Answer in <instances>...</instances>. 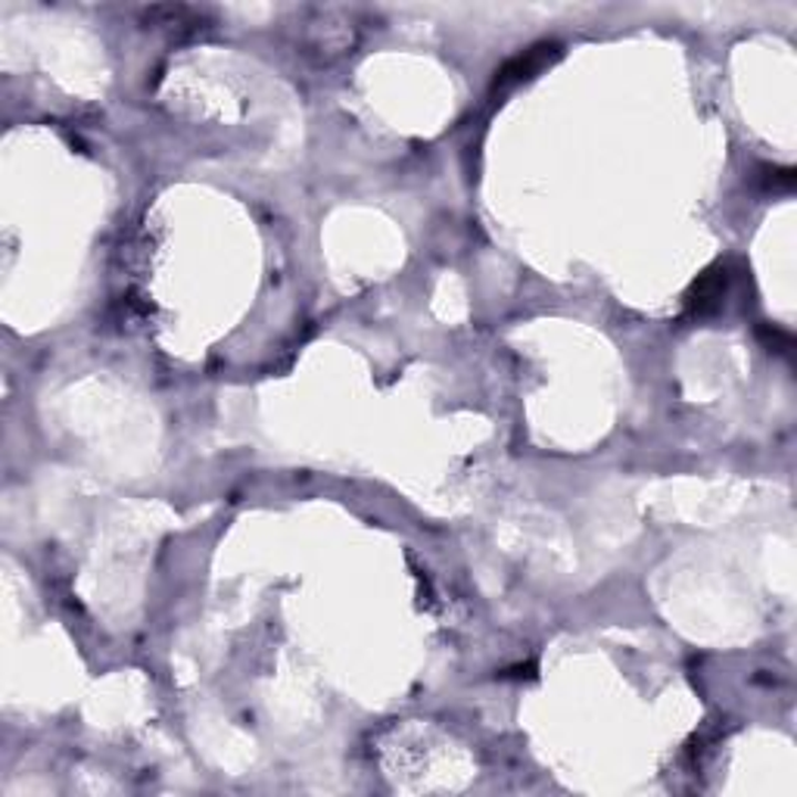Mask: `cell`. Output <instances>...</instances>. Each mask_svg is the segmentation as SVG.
Returning <instances> with one entry per match:
<instances>
[{
    "mask_svg": "<svg viewBox=\"0 0 797 797\" xmlns=\"http://www.w3.org/2000/svg\"><path fill=\"white\" fill-rule=\"evenodd\" d=\"M558 56H561V48H558V44H536V48L517 53V56H511V60L496 72L493 91H505V87H511V84L517 82H530L536 72H542L546 66H551Z\"/></svg>",
    "mask_w": 797,
    "mask_h": 797,
    "instance_id": "obj_1",
    "label": "cell"
},
{
    "mask_svg": "<svg viewBox=\"0 0 797 797\" xmlns=\"http://www.w3.org/2000/svg\"><path fill=\"white\" fill-rule=\"evenodd\" d=\"M729 268L723 266H714L707 268L695 283H692V290H689V297H685V309H689V315H711L716 312V306L723 302L726 297V287H729Z\"/></svg>",
    "mask_w": 797,
    "mask_h": 797,
    "instance_id": "obj_2",
    "label": "cell"
},
{
    "mask_svg": "<svg viewBox=\"0 0 797 797\" xmlns=\"http://www.w3.org/2000/svg\"><path fill=\"white\" fill-rule=\"evenodd\" d=\"M760 337H764L769 346L776 343V346H779V352L791 349V337H788L785 331H779V328H773V331H769V328H760Z\"/></svg>",
    "mask_w": 797,
    "mask_h": 797,
    "instance_id": "obj_3",
    "label": "cell"
}]
</instances>
